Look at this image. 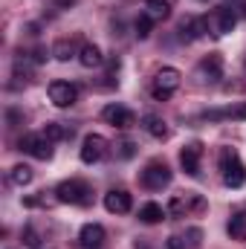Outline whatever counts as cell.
<instances>
[{"instance_id": "6da1fadb", "label": "cell", "mask_w": 246, "mask_h": 249, "mask_svg": "<svg viewBox=\"0 0 246 249\" xmlns=\"http://www.w3.org/2000/svg\"><path fill=\"white\" fill-rule=\"evenodd\" d=\"M217 162H220V171H223V183L229 188H241L246 183V165L241 162L235 148H223Z\"/></svg>"}, {"instance_id": "7a4b0ae2", "label": "cell", "mask_w": 246, "mask_h": 249, "mask_svg": "<svg viewBox=\"0 0 246 249\" xmlns=\"http://www.w3.org/2000/svg\"><path fill=\"white\" fill-rule=\"evenodd\" d=\"M55 197L61 203H70V206H90L93 188L87 186L84 180H64L61 186L55 188Z\"/></svg>"}, {"instance_id": "3957f363", "label": "cell", "mask_w": 246, "mask_h": 249, "mask_svg": "<svg viewBox=\"0 0 246 249\" xmlns=\"http://www.w3.org/2000/svg\"><path fill=\"white\" fill-rule=\"evenodd\" d=\"M180 81H183V75H180L177 67H162V70L154 75V99H157V102L171 99L174 90L180 87Z\"/></svg>"}, {"instance_id": "277c9868", "label": "cell", "mask_w": 246, "mask_h": 249, "mask_svg": "<svg viewBox=\"0 0 246 249\" xmlns=\"http://www.w3.org/2000/svg\"><path fill=\"white\" fill-rule=\"evenodd\" d=\"M235 23H238V15H235V9H229V6H217V9L206 18V26H209V32H211L214 38L229 35V32L235 29Z\"/></svg>"}, {"instance_id": "5b68a950", "label": "cell", "mask_w": 246, "mask_h": 249, "mask_svg": "<svg viewBox=\"0 0 246 249\" xmlns=\"http://www.w3.org/2000/svg\"><path fill=\"white\" fill-rule=\"evenodd\" d=\"M18 148H20L23 154L35 157V160H50V157H53V139H47L44 130H41V133H26V136L18 142Z\"/></svg>"}, {"instance_id": "8992f818", "label": "cell", "mask_w": 246, "mask_h": 249, "mask_svg": "<svg viewBox=\"0 0 246 249\" xmlns=\"http://www.w3.org/2000/svg\"><path fill=\"white\" fill-rule=\"evenodd\" d=\"M142 186L151 188V191H162V188L171 183V168L165 165V162H159V160H154V162H148L145 165V171H142Z\"/></svg>"}, {"instance_id": "52a82bcc", "label": "cell", "mask_w": 246, "mask_h": 249, "mask_svg": "<svg viewBox=\"0 0 246 249\" xmlns=\"http://www.w3.org/2000/svg\"><path fill=\"white\" fill-rule=\"evenodd\" d=\"M107 148H110V145H107L105 136H99V133H87L84 142H81V162H87V165L102 162L105 154H107Z\"/></svg>"}, {"instance_id": "ba28073f", "label": "cell", "mask_w": 246, "mask_h": 249, "mask_svg": "<svg viewBox=\"0 0 246 249\" xmlns=\"http://www.w3.org/2000/svg\"><path fill=\"white\" fill-rule=\"evenodd\" d=\"M50 102L55 107H70L78 102V87L72 81H53L50 84Z\"/></svg>"}, {"instance_id": "9c48e42d", "label": "cell", "mask_w": 246, "mask_h": 249, "mask_svg": "<svg viewBox=\"0 0 246 249\" xmlns=\"http://www.w3.org/2000/svg\"><path fill=\"white\" fill-rule=\"evenodd\" d=\"M102 119L107 124H113V127H119V130H127V127H133V122H136L133 110H127L122 105H107L102 110Z\"/></svg>"}, {"instance_id": "30bf717a", "label": "cell", "mask_w": 246, "mask_h": 249, "mask_svg": "<svg viewBox=\"0 0 246 249\" xmlns=\"http://www.w3.org/2000/svg\"><path fill=\"white\" fill-rule=\"evenodd\" d=\"M200 160H203V145L200 142H191L180 151V162H183V171L188 177H200Z\"/></svg>"}, {"instance_id": "8fae6325", "label": "cell", "mask_w": 246, "mask_h": 249, "mask_svg": "<svg viewBox=\"0 0 246 249\" xmlns=\"http://www.w3.org/2000/svg\"><path fill=\"white\" fill-rule=\"evenodd\" d=\"M130 206H133V200H130V194H127L124 188H113V191L105 194V209H107L110 214H127Z\"/></svg>"}, {"instance_id": "7c38bea8", "label": "cell", "mask_w": 246, "mask_h": 249, "mask_svg": "<svg viewBox=\"0 0 246 249\" xmlns=\"http://www.w3.org/2000/svg\"><path fill=\"white\" fill-rule=\"evenodd\" d=\"M197 72H200V78L203 81H220L223 78V58L217 55V53H211V55H206L203 61H200V67H197Z\"/></svg>"}, {"instance_id": "4fadbf2b", "label": "cell", "mask_w": 246, "mask_h": 249, "mask_svg": "<svg viewBox=\"0 0 246 249\" xmlns=\"http://www.w3.org/2000/svg\"><path fill=\"white\" fill-rule=\"evenodd\" d=\"M105 238H107V232L102 223H87V226H81V235H78L84 249H99L105 244Z\"/></svg>"}, {"instance_id": "5bb4252c", "label": "cell", "mask_w": 246, "mask_h": 249, "mask_svg": "<svg viewBox=\"0 0 246 249\" xmlns=\"http://www.w3.org/2000/svg\"><path fill=\"white\" fill-rule=\"evenodd\" d=\"M180 29H183V38H188V41H197V38H203V35L209 32L206 18H185Z\"/></svg>"}, {"instance_id": "9a60e30c", "label": "cell", "mask_w": 246, "mask_h": 249, "mask_svg": "<svg viewBox=\"0 0 246 249\" xmlns=\"http://www.w3.org/2000/svg\"><path fill=\"white\" fill-rule=\"evenodd\" d=\"M102 61H105V55H102V50H99L96 44H84V47H81V53H78V64H81V67L93 70V67H99Z\"/></svg>"}, {"instance_id": "2e32d148", "label": "cell", "mask_w": 246, "mask_h": 249, "mask_svg": "<svg viewBox=\"0 0 246 249\" xmlns=\"http://www.w3.org/2000/svg\"><path fill=\"white\" fill-rule=\"evenodd\" d=\"M142 127H145L154 139H168V127H165V122H162L157 113H145V116H142Z\"/></svg>"}, {"instance_id": "e0dca14e", "label": "cell", "mask_w": 246, "mask_h": 249, "mask_svg": "<svg viewBox=\"0 0 246 249\" xmlns=\"http://www.w3.org/2000/svg\"><path fill=\"white\" fill-rule=\"evenodd\" d=\"M145 15L154 20H165L171 15V0H145Z\"/></svg>"}, {"instance_id": "ac0fdd59", "label": "cell", "mask_w": 246, "mask_h": 249, "mask_svg": "<svg viewBox=\"0 0 246 249\" xmlns=\"http://www.w3.org/2000/svg\"><path fill=\"white\" fill-rule=\"evenodd\" d=\"M165 214H168V212H165L159 203H145V206L139 209V220H142V223H159Z\"/></svg>"}, {"instance_id": "d6986e66", "label": "cell", "mask_w": 246, "mask_h": 249, "mask_svg": "<svg viewBox=\"0 0 246 249\" xmlns=\"http://www.w3.org/2000/svg\"><path fill=\"white\" fill-rule=\"evenodd\" d=\"M78 53H81V50H75V41H72V38H61V41L53 47V55H55L58 61H70V58L78 55Z\"/></svg>"}, {"instance_id": "ffe728a7", "label": "cell", "mask_w": 246, "mask_h": 249, "mask_svg": "<svg viewBox=\"0 0 246 249\" xmlns=\"http://www.w3.org/2000/svg\"><path fill=\"white\" fill-rule=\"evenodd\" d=\"M206 119H246V105L223 107V110H206Z\"/></svg>"}, {"instance_id": "44dd1931", "label": "cell", "mask_w": 246, "mask_h": 249, "mask_svg": "<svg viewBox=\"0 0 246 249\" xmlns=\"http://www.w3.org/2000/svg\"><path fill=\"white\" fill-rule=\"evenodd\" d=\"M226 232L232 235V241H246V214H232Z\"/></svg>"}, {"instance_id": "7402d4cb", "label": "cell", "mask_w": 246, "mask_h": 249, "mask_svg": "<svg viewBox=\"0 0 246 249\" xmlns=\"http://www.w3.org/2000/svg\"><path fill=\"white\" fill-rule=\"evenodd\" d=\"M32 177H35V174H32V168H29V165H15V168H12V171H9V180H12V183H15V186H29V183H32Z\"/></svg>"}, {"instance_id": "603a6c76", "label": "cell", "mask_w": 246, "mask_h": 249, "mask_svg": "<svg viewBox=\"0 0 246 249\" xmlns=\"http://www.w3.org/2000/svg\"><path fill=\"white\" fill-rule=\"evenodd\" d=\"M44 133H47V139H53V142H61V139H67V136H72V130L64 127L61 122H47Z\"/></svg>"}, {"instance_id": "cb8c5ba5", "label": "cell", "mask_w": 246, "mask_h": 249, "mask_svg": "<svg viewBox=\"0 0 246 249\" xmlns=\"http://www.w3.org/2000/svg\"><path fill=\"white\" fill-rule=\"evenodd\" d=\"M133 29H136V38H148V35H151V29H154V18L142 12V15L136 18V23H133Z\"/></svg>"}, {"instance_id": "d4e9b609", "label": "cell", "mask_w": 246, "mask_h": 249, "mask_svg": "<svg viewBox=\"0 0 246 249\" xmlns=\"http://www.w3.org/2000/svg\"><path fill=\"white\" fill-rule=\"evenodd\" d=\"M165 212H168L171 217H185V214H188V200L180 197V194H177V197H171V203H168V209H165Z\"/></svg>"}, {"instance_id": "484cf974", "label": "cell", "mask_w": 246, "mask_h": 249, "mask_svg": "<svg viewBox=\"0 0 246 249\" xmlns=\"http://www.w3.org/2000/svg\"><path fill=\"white\" fill-rule=\"evenodd\" d=\"M116 154H119L122 160H130V157L136 154V142H130V139H122V142H116Z\"/></svg>"}, {"instance_id": "4316f807", "label": "cell", "mask_w": 246, "mask_h": 249, "mask_svg": "<svg viewBox=\"0 0 246 249\" xmlns=\"http://www.w3.org/2000/svg\"><path fill=\"white\" fill-rule=\"evenodd\" d=\"M23 244H26V247H38V244H41V238H38V232H35L32 226L23 229Z\"/></svg>"}, {"instance_id": "83f0119b", "label": "cell", "mask_w": 246, "mask_h": 249, "mask_svg": "<svg viewBox=\"0 0 246 249\" xmlns=\"http://www.w3.org/2000/svg\"><path fill=\"white\" fill-rule=\"evenodd\" d=\"M188 244H185V238H180V235H174V238H168V249H185Z\"/></svg>"}, {"instance_id": "f1b7e54d", "label": "cell", "mask_w": 246, "mask_h": 249, "mask_svg": "<svg viewBox=\"0 0 246 249\" xmlns=\"http://www.w3.org/2000/svg\"><path fill=\"white\" fill-rule=\"evenodd\" d=\"M78 0H55V6H75Z\"/></svg>"}]
</instances>
